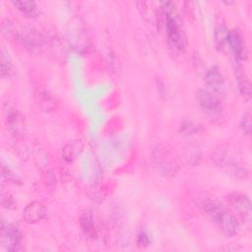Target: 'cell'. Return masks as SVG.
Wrapping results in <instances>:
<instances>
[{
    "label": "cell",
    "instance_id": "cell-10",
    "mask_svg": "<svg viewBox=\"0 0 252 252\" xmlns=\"http://www.w3.org/2000/svg\"><path fill=\"white\" fill-rule=\"evenodd\" d=\"M22 233L15 224L2 225L1 244L2 247L9 251H18L21 249Z\"/></svg>",
    "mask_w": 252,
    "mask_h": 252
},
{
    "label": "cell",
    "instance_id": "cell-3",
    "mask_svg": "<svg viewBox=\"0 0 252 252\" xmlns=\"http://www.w3.org/2000/svg\"><path fill=\"white\" fill-rule=\"evenodd\" d=\"M151 161L156 172L163 177L174 176L179 168L175 153L167 144L155 145L151 152Z\"/></svg>",
    "mask_w": 252,
    "mask_h": 252
},
{
    "label": "cell",
    "instance_id": "cell-24",
    "mask_svg": "<svg viewBox=\"0 0 252 252\" xmlns=\"http://www.w3.org/2000/svg\"><path fill=\"white\" fill-rule=\"evenodd\" d=\"M122 125H123L122 120L119 117H113L104 125L103 133L105 135H112L120 131V129L122 128Z\"/></svg>",
    "mask_w": 252,
    "mask_h": 252
},
{
    "label": "cell",
    "instance_id": "cell-1",
    "mask_svg": "<svg viewBox=\"0 0 252 252\" xmlns=\"http://www.w3.org/2000/svg\"><path fill=\"white\" fill-rule=\"evenodd\" d=\"M196 204L202 212L226 235L233 236L239 231L236 216L217 199L207 194H198Z\"/></svg>",
    "mask_w": 252,
    "mask_h": 252
},
{
    "label": "cell",
    "instance_id": "cell-6",
    "mask_svg": "<svg viewBox=\"0 0 252 252\" xmlns=\"http://www.w3.org/2000/svg\"><path fill=\"white\" fill-rule=\"evenodd\" d=\"M198 101L201 108L212 121L220 122L223 119V107L218 92L209 88L202 89L198 93Z\"/></svg>",
    "mask_w": 252,
    "mask_h": 252
},
{
    "label": "cell",
    "instance_id": "cell-21",
    "mask_svg": "<svg viewBox=\"0 0 252 252\" xmlns=\"http://www.w3.org/2000/svg\"><path fill=\"white\" fill-rule=\"evenodd\" d=\"M139 5L140 10H141V14L143 15V17L149 21L150 23H156L158 22V12L155 8L152 7V4L149 2H140Z\"/></svg>",
    "mask_w": 252,
    "mask_h": 252
},
{
    "label": "cell",
    "instance_id": "cell-5",
    "mask_svg": "<svg viewBox=\"0 0 252 252\" xmlns=\"http://www.w3.org/2000/svg\"><path fill=\"white\" fill-rule=\"evenodd\" d=\"M161 12L164 18L165 31L170 44L177 50H183L185 46V39L181 27L176 17L174 3H161Z\"/></svg>",
    "mask_w": 252,
    "mask_h": 252
},
{
    "label": "cell",
    "instance_id": "cell-15",
    "mask_svg": "<svg viewBox=\"0 0 252 252\" xmlns=\"http://www.w3.org/2000/svg\"><path fill=\"white\" fill-rule=\"evenodd\" d=\"M205 81L207 84V88L218 93H220V91L223 87V77L220 69L216 66L209 68L205 72Z\"/></svg>",
    "mask_w": 252,
    "mask_h": 252
},
{
    "label": "cell",
    "instance_id": "cell-7",
    "mask_svg": "<svg viewBox=\"0 0 252 252\" xmlns=\"http://www.w3.org/2000/svg\"><path fill=\"white\" fill-rule=\"evenodd\" d=\"M3 115L5 125L8 131L15 139H22L27 130V124L24 115L15 106L8 102L3 105Z\"/></svg>",
    "mask_w": 252,
    "mask_h": 252
},
{
    "label": "cell",
    "instance_id": "cell-4",
    "mask_svg": "<svg viewBox=\"0 0 252 252\" xmlns=\"http://www.w3.org/2000/svg\"><path fill=\"white\" fill-rule=\"evenodd\" d=\"M212 160L216 165L225 168L236 177L243 178L248 173L247 168L241 162L237 152L227 146H220L215 150L212 154Z\"/></svg>",
    "mask_w": 252,
    "mask_h": 252
},
{
    "label": "cell",
    "instance_id": "cell-20",
    "mask_svg": "<svg viewBox=\"0 0 252 252\" xmlns=\"http://www.w3.org/2000/svg\"><path fill=\"white\" fill-rule=\"evenodd\" d=\"M13 5L27 17H33L37 14V7L33 1H14Z\"/></svg>",
    "mask_w": 252,
    "mask_h": 252
},
{
    "label": "cell",
    "instance_id": "cell-27",
    "mask_svg": "<svg viewBox=\"0 0 252 252\" xmlns=\"http://www.w3.org/2000/svg\"><path fill=\"white\" fill-rule=\"evenodd\" d=\"M251 114L250 112H247L244 114L242 120H241V128L243 130V132L246 134V135H250L251 133Z\"/></svg>",
    "mask_w": 252,
    "mask_h": 252
},
{
    "label": "cell",
    "instance_id": "cell-26",
    "mask_svg": "<svg viewBox=\"0 0 252 252\" xmlns=\"http://www.w3.org/2000/svg\"><path fill=\"white\" fill-rule=\"evenodd\" d=\"M16 200L14 197L8 192L1 193V205L3 208L7 210H15L17 208Z\"/></svg>",
    "mask_w": 252,
    "mask_h": 252
},
{
    "label": "cell",
    "instance_id": "cell-23",
    "mask_svg": "<svg viewBox=\"0 0 252 252\" xmlns=\"http://www.w3.org/2000/svg\"><path fill=\"white\" fill-rule=\"evenodd\" d=\"M34 160L35 163L42 169V170H46L49 169L48 165H49V158L48 155L45 151H43L42 149H36L35 153H34Z\"/></svg>",
    "mask_w": 252,
    "mask_h": 252
},
{
    "label": "cell",
    "instance_id": "cell-9",
    "mask_svg": "<svg viewBox=\"0 0 252 252\" xmlns=\"http://www.w3.org/2000/svg\"><path fill=\"white\" fill-rule=\"evenodd\" d=\"M226 202L242 221L251 222V203L246 194L239 191L231 192L226 196Z\"/></svg>",
    "mask_w": 252,
    "mask_h": 252
},
{
    "label": "cell",
    "instance_id": "cell-22",
    "mask_svg": "<svg viewBox=\"0 0 252 252\" xmlns=\"http://www.w3.org/2000/svg\"><path fill=\"white\" fill-rule=\"evenodd\" d=\"M180 131L184 133V135L193 136V135L200 134L203 131V127L198 122H195L193 120H187L182 123Z\"/></svg>",
    "mask_w": 252,
    "mask_h": 252
},
{
    "label": "cell",
    "instance_id": "cell-12",
    "mask_svg": "<svg viewBox=\"0 0 252 252\" xmlns=\"http://www.w3.org/2000/svg\"><path fill=\"white\" fill-rule=\"evenodd\" d=\"M227 46L232 50L235 57L237 59H245L247 50H246V43L245 38L243 37L242 32L237 30H228L227 34Z\"/></svg>",
    "mask_w": 252,
    "mask_h": 252
},
{
    "label": "cell",
    "instance_id": "cell-11",
    "mask_svg": "<svg viewBox=\"0 0 252 252\" xmlns=\"http://www.w3.org/2000/svg\"><path fill=\"white\" fill-rule=\"evenodd\" d=\"M33 95L37 106L42 111L53 112L59 108V100L46 89L42 87H36Z\"/></svg>",
    "mask_w": 252,
    "mask_h": 252
},
{
    "label": "cell",
    "instance_id": "cell-17",
    "mask_svg": "<svg viewBox=\"0 0 252 252\" xmlns=\"http://www.w3.org/2000/svg\"><path fill=\"white\" fill-rule=\"evenodd\" d=\"M227 34L228 30L221 17H219L215 24V42L216 46L220 50H223L227 47Z\"/></svg>",
    "mask_w": 252,
    "mask_h": 252
},
{
    "label": "cell",
    "instance_id": "cell-16",
    "mask_svg": "<svg viewBox=\"0 0 252 252\" xmlns=\"http://www.w3.org/2000/svg\"><path fill=\"white\" fill-rule=\"evenodd\" d=\"M83 150L84 143L81 140L75 139L69 141L62 149V158L67 162H72L81 155Z\"/></svg>",
    "mask_w": 252,
    "mask_h": 252
},
{
    "label": "cell",
    "instance_id": "cell-28",
    "mask_svg": "<svg viewBox=\"0 0 252 252\" xmlns=\"http://www.w3.org/2000/svg\"><path fill=\"white\" fill-rule=\"evenodd\" d=\"M137 244L140 246V247H146L150 244V238H149V235L145 232H141L139 235H138V238H137Z\"/></svg>",
    "mask_w": 252,
    "mask_h": 252
},
{
    "label": "cell",
    "instance_id": "cell-19",
    "mask_svg": "<svg viewBox=\"0 0 252 252\" xmlns=\"http://www.w3.org/2000/svg\"><path fill=\"white\" fill-rule=\"evenodd\" d=\"M0 67H1V77L4 79L11 78L14 74V67L11 60V57L8 51L2 47L0 52Z\"/></svg>",
    "mask_w": 252,
    "mask_h": 252
},
{
    "label": "cell",
    "instance_id": "cell-14",
    "mask_svg": "<svg viewBox=\"0 0 252 252\" xmlns=\"http://www.w3.org/2000/svg\"><path fill=\"white\" fill-rule=\"evenodd\" d=\"M235 78L240 94L244 97V99L249 100L251 98V84L245 70L239 64H237L235 67Z\"/></svg>",
    "mask_w": 252,
    "mask_h": 252
},
{
    "label": "cell",
    "instance_id": "cell-13",
    "mask_svg": "<svg viewBox=\"0 0 252 252\" xmlns=\"http://www.w3.org/2000/svg\"><path fill=\"white\" fill-rule=\"evenodd\" d=\"M47 214L45 206L38 201H32L23 211V218L28 223H36L42 220Z\"/></svg>",
    "mask_w": 252,
    "mask_h": 252
},
{
    "label": "cell",
    "instance_id": "cell-18",
    "mask_svg": "<svg viewBox=\"0 0 252 252\" xmlns=\"http://www.w3.org/2000/svg\"><path fill=\"white\" fill-rule=\"evenodd\" d=\"M80 225L86 235L94 239L97 237V226L92 214L85 213L80 218Z\"/></svg>",
    "mask_w": 252,
    "mask_h": 252
},
{
    "label": "cell",
    "instance_id": "cell-2",
    "mask_svg": "<svg viewBox=\"0 0 252 252\" xmlns=\"http://www.w3.org/2000/svg\"><path fill=\"white\" fill-rule=\"evenodd\" d=\"M1 31L5 37L16 41L30 52L39 53L45 45V38L39 31L22 27L10 19L3 20Z\"/></svg>",
    "mask_w": 252,
    "mask_h": 252
},
{
    "label": "cell",
    "instance_id": "cell-25",
    "mask_svg": "<svg viewBox=\"0 0 252 252\" xmlns=\"http://www.w3.org/2000/svg\"><path fill=\"white\" fill-rule=\"evenodd\" d=\"M185 158L188 161V163L195 165L198 164L200 158H201V153L198 148L189 146L185 149Z\"/></svg>",
    "mask_w": 252,
    "mask_h": 252
},
{
    "label": "cell",
    "instance_id": "cell-8",
    "mask_svg": "<svg viewBox=\"0 0 252 252\" xmlns=\"http://www.w3.org/2000/svg\"><path fill=\"white\" fill-rule=\"evenodd\" d=\"M68 37L71 44L77 50H86L90 45L87 27L80 18H74L68 26Z\"/></svg>",
    "mask_w": 252,
    "mask_h": 252
}]
</instances>
